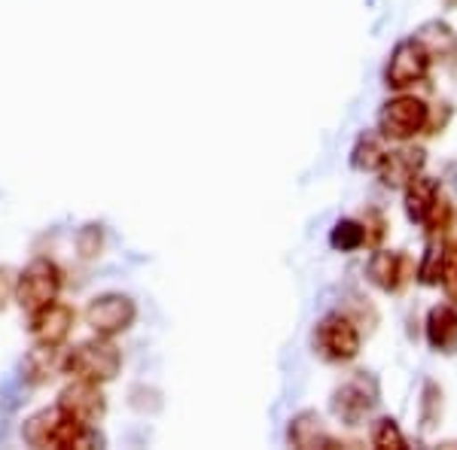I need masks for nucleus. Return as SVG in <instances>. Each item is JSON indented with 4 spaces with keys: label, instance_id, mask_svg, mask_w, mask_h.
<instances>
[{
    "label": "nucleus",
    "instance_id": "1",
    "mask_svg": "<svg viewBox=\"0 0 457 450\" xmlns=\"http://www.w3.org/2000/svg\"><path fill=\"white\" fill-rule=\"evenodd\" d=\"M21 438L31 447H101L104 445V435L95 430V423H83V420L71 417L68 411L55 408H43L34 417L25 420L21 426Z\"/></svg>",
    "mask_w": 457,
    "mask_h": 450
},
{
    "label": "nucleus",
    "instance_id": "2",
    "mask_svg": "<svg viewBox=\"0 0 457 450\" xmlns=\"http://www.w3.org/2000/svg\"><path fill=\"white\" fill-rule=\"evenodd\" d=\"M122 368V353L110 338L98 335L92 341H83L79 347H73L71 353H64V374L79 380H92V383H110L116 380Z\"/></svg>",
    "mask_w": 457,
    "mask_h": 450
},
{
    "label": "nucleus",
    "instance_id": "3",
    "mask_svg": "<svg viewBox=\"0 0 457 450\" xmlns=\"http://www.w3.org/2000/svg\"><path fill=\"white\" fill-rule=\"evenodd\" d=\"M62 268L53 259H34L31 265L21 268L16 277V301L25 314H37L40 307H46L49 301L58 299L62 292Z\"/></svg>",
    "mask_w": 457,
    "mask_h": 450
},
{
    "label": "nucleus",
    "instance_id": "4",
    "mask_svg": "<svg viewBox=\"0 0 457 450\" xmlns=\"http://www.w3.org/2000/svg\"><path fill=\"white\" fill-rule=\"evenodd\" d=\"M430 122V110L424 101L400 94V98H390L378 110V135L387 140H411L421 135Z\"/></svg>",
    "mask_w": 457,
    "mask_h": 450
},
{
    "label": "nucleus",
    "instance_id": "5",
    "mask_svg": "<svg viewBox=\"0 0 457 450\" xmlns=\"http://www.w3.org/2000/svg\"><path fill=\"white\" fill-rule=\"evenodd\" d=\"M378 405V383L366 372H357L351 380H345L342 387H336L329 408L333 414L348 426H360L366 417L372 414V408Z\"/></svg>",
    "mask_w": 457,
    "mask_h": 450
},
{
    "label": "nucleus",
    "instance_id": "6",
    "mask_svg": "<svg viewBox=\"0 0 457 450\" xmlns=\"http://www.w3.org/2000/svg\"><path fill=\"white\" fill-rule=\"evenodd\" d=\"M137 320V305L122 292H104L95 295L86 307V326L95 331V335L113 338L120 331L131 329Z\"/></svg>",
    "mask_w": 457,
    "mask_h": 450
},
{
    "label": "nucleus",
    "instance_id": "7",
    "mask_svg": "<svg viewBox=\"0 0 457 450\" xmlns=\"http://www.w3.org/2000/svg\"><path fill=\"white\" fill-rule=\"evenodd\" d=\"M314 347L329 363H351L360 353V331L345 314H327L314 329Z\"/></svg>",
    "mask_w": 457,
    "mask_h": 450
},
{
    "label": "nucleus",
    "instance_id": "8",
    "mask_svg": "<svg viewBox=\"0 0 457 450\" xmlns=\"http://www.w3.org/2000/svg\"><path fill=\"white\" fill-rule=\"evenodd\" d=\"M433 55L424 49L421 40L415 37H405L394 46V53L387 58V68H385V86L387 88H409L430 73Z\"/></svg>",
    "mask_w": 457,
    "mask_h": 450
},
{
    "label": "nucleus",
    "instance_id": "9",
    "mask_svg": "<svg viewBox=\"0 0 457 450\" xmlns=\"http://www.w3.org/2000/svg\"><path fill=\"white\" fill-rule=\"evenodd\" d=\"M58 408L68 411L71 417L83 420V423H98L107 414V398L101 393V383L77 378L58 393Z\"/></svg>",
    "mask_w": 457,
    "mask_h": 450
},
{
    "label": "nucleus",
    "instance_id": "10",
    "mask_svg": "<svg viewBox=\"0 0 457 450\" xmlns=\"http://www.w3.org/2000/svg\"><path fill=\"white\" fill-rule=\"evenodd\" d=\"M73 323H77L73 307L62 305V301L55 299V301H49L46 307H40L37 314H31V335H34L37 344L62 347L73 331Z\"/></svg>",
    "mask_w": 457,
    "mask_h": 450
},
{
    "label": "nucleus",
    "instance_id": "11",
    "mask_svg": "<svg viewBox=\"0 0 457 450\" xmlns=\"http://www.w3.org/2000/svg\"><path fill=\"white\" fill-rule=\"evenodd\" d=\"M427 165V152L418 146H400V150L385 152V161L378 168L381 186L387 189H405V183H411Z\"/></svg>",
    "mask_w": 457,
    "mask_h": 450
},
{
    "label": "nucleus",
    "instance_id": "12",
    "mask_svg": "<svg viewBox=\"0 0 457 450\" xmlns=\"http://www.w3.org/2000/svg\"><path fill=\"white\" fill-rule=\"evenodd\" d=\"M427 344L436 353L457 350V301H442L427 314Z\"/></svg>",
    "mask_w": 457,
    "mask_h": 450
},
{
    "label": "nucleus",
    "instance_id": "13",
    "mask_svg": "<svg viewBox=\"0 0 457 450\" xmlns=\"http://www.w3.org/2000/svg\"><path fill=\"white\" fill-rule=\"evenodd\" d=\"M405 268H409V259H405L403 253L378 250V253H372V259L366 262V277H370V283L378 286L381 292H396L405 280Z\"/></svg>",
    "mask_w": 457,
    "mask_h": 450
},
{
    "label": "nucleus",
    "instance_id": "14",
    "mask_svg": "<svg viewBox=\"0 0 457 450\" xmlns=\"http://www.w3.org/2000/svg\"><path fill=\"white\" fill-rule=\"evenodd\" d=\"M55 374H64V353L53 344H37L34 350H28V356L21 359V378L34 387L49 383Z\"/></svg>",
    "mask_w": 457,
    "mask_h": 450
},
{
    "label": "nucleus",
    "instance_id": "15",
    "mask_svg": "<svg viewBox=\"0 0 457 450\" xmlns=\"http://www.w3.org/2000/svg\"><path fill=\"white\" fill-rule=\"evenodd\" d=\"M287 441L293 447L314 450V447H336V438L323 430V420L317 411H299L287 426Z\"/></svg>",
    "mask_w": 457,
    "mask_h": 450
},
{
    "label": "nucleus",
    "instance_id": "16",
    "mask_svg": "<svg viewBox=\"0 0 457 450\" xmlns=\"http://www.w3.org/2000/svg\"><path fill=\"white\" fill-rule=\"evenodd\" d=\"M439 198V180H433V176H424L418 174L411 183H405V217H409V223L421 225L427 210L433 208V201Z\"/></svg>",
    "mask_w": 457,
    "mask_h": 450
},
{
    "label": "nucleus",
    "instance_id": "17",
    "mask_svg": "<svg viewBox=\"0 0 457 450\" xmlns=\"http://www.w3.org/2000/svg\"><path fill=\"white\" fill-rule=\"evenodd\" d=\"M385 143H381V135L375 131H363L351 146V168L353 171H378L381 161H385Z\"/></svg>",
    "mask_w": 457,
    "mask_h": 450
},
{
    "label": "nucleus",
    "instance_id": "18",
    "mask_svg": "<svg viewBox=\"0 0 457 450\" xmlns=\"http://www.w3.org/2000/svg\"><path fill=\"white\" fill-rule=\"evenodd\" d=\"M415 40L424 43V49L430 53L433 58H448V53H452V46L457 43V37L452 28L445 25V21L433 19V21H424L421 28L415 31Z\"/></svg>",
    "mask_w": 457,
    "mask_h": 450
},
{
    "label": "nucleus",
    "instance_id": "19",
    "mask_svg": "<svg viewBox=\"0 0 457 450\" xmlns=\"http://www.w3.org/2000/svg\"><path fill=\"white\" fill-rule=\"evenodd\" d=\"M366 243V225L357 223V219H338L329 232V247L338 250V253H353Z\"/></svg>",
    "mask_w": 457,
    "mask_h": 450
},
{
    "label": "nucleus",
    "instance_id": "20",
    "mask_svg": "<svg viewBox=\"0 0 457 450\" xmlns=\"http://www.w3.org/2000/svg\"><path fill=\"white\" fill-rule=\"evenodd\" d=\"M372 445L375 447H390V450H403L405 447V435L400 430L394 417H381L372 423V432H370Z\"/></svg>",
    "mask_w": 457,
    "mask_h": 450
},
{
    "label": "nucleus",
    "instance_id": "21",
    "mask_svg": "<svg viewBox=\"0 0 457 450\" xmlns=\"http://www.w3.org/2000/svg\"><path fill=\"white\" fill-rule=\"evenodd\" d=\"M442 250H445V243H436L430 241L424 250V259L418 265V280H421L424 286H436L439 283V274H442Z\"/></svg>",
    "mask_w": 457,
    "mask_h": 450
},
{
    "label": "nucleus",
    "instance_id": "22",
    "mask_svg": "<svg viewBox=\"0 0 457 450\" xmlns=\"http://www.w3.org/2000/svg\"><path fill=\"white\" fill-rule=\"evenodd\" d=\"M101 250H104V228L98 223H88L77 232V253L83 256V259H95V256H101Z\"/></svg>",
    "mask_w": 457,
    "mask_h": 450
},
{
    "label": "nucleus",
    "instance_id": "23",
    "mask_svg": "<svg viewBox=\"0 0 457 450\" xmlns=\"http://www.w3.org/2000/svg\"><path fill=\"white\" fill-rule=\"evenodd\" d=\"M439 283L452 301H457V243H445L442 250V274Z\"/></svg>",
    "mask_w": 457,
    "mask_h": 450
},
{
    "label": "nucleus",
    "instance_id": "24",
    "mask_svg": "<svg viewBox=\"0 0 457 450\" xmlns=\"http://www.w3.org/2000/svg\"><path fill=\"white\" fill-rule=\"evenodd\" d=\"M448 223H452V204L439 195L436 201H433V208L427 210L421 225H427V232H430V234H436V232H445Z\"/></svg>",
    "mask_w": 457,
    "mask_h": 450
},
{
    "label": "nucleus",
    "instance_id": "25",
    "mask_svg": "<svg viewBox=\"0 0 457 450\" xmlns=\"http://www.w3.org/2000/svg\"><path fill=\"white\" fill-rule=\"evenodd\" d=\"M439 408H442V393H439V387H436L433 380H427V383H424V414H421L424 430H430V426L439 420Z\"/></svg>",
    "mask_w": 457,
    "mask_h": 450
},
{
    "label": "nucleus",
    "instance_id": "26",
    "mask_svg": "<svg viewBox=\"0 0 457 450\" xmlns=\"http://www.w3.org/2000/svg\"><path fill=\"white\" fill-rule=\"evenodd\" d=\"M12 295H16V271L0 268V314L6 311V305H10Z\"/></svg>",
    "mask_w": 457,
    "mask_h": 450
},
{
    "label": "nucleus",
    "instance_id": "27",
    "mask_svg": "<svg viewBox=\"0 0 457 450\" xmlns=\"http://www.w3.org/2000/svg\"><path fill=\"white\" fill-rule=\"evenodd\" d=\"M448 70H452V77L457 79V43L452 46V53H448Z\"/></svg>",
    "mask_w": 457,
    "mask_h": 450
},
{
    "label": "nucleus",
    "instance_id": "28",
    "mask_svg": "<svg viewBox=\"0 0 457 450\" xmlns=\"http://www.w3.org/2000/svg\"><path fill=\"white\" fill-rule=\"evenodd\" d=\"M442 4H445L448 10H454V6H457V0H442Z\"/></svg>",
    "mask_w": 457,
    "mask_h": 450
}]
</instances>
